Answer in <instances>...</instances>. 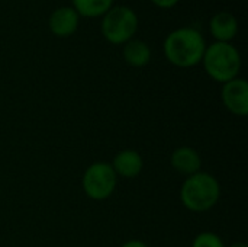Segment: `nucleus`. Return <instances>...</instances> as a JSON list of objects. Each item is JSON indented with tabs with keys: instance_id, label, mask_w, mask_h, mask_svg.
<instances>
[{
	"instance_id": "obj_1",
	"label": "nucleus",
	"mask_w": 248,
	"mask_h": 247,
	"mask_svg": "<svg viewBox=\"0 0 248 247\" xmlns=\"http://www.w3.org/2000/svg\"><path fill=\"white\" fill-rule=\"evenodd\" d=\"M205 49L206 41L203 35L190 26L171 31L163 42L166 58L180 68H190L202 63Z\"/></svg>"
},
{
	"instance_id": "obj_2",
	"label": "nucleus",
	"mask_w": 248,
	"mask_h": 247,
	"mask_svg": "<svg viewBox=\"0 0 248 247\" xmlns=\"http://www.w3.org/2000/svg\"><path fill=\"white\" fill-rule=\"evenodd\" d=\"M221 198V186L217 178L208 172L187 176L180 188V201L190 213H206Z\"/></svg>"
},
{
	"instance_id": "obj_3",
	"label": "nucleus",
	"mask_w": 248,
	"mask_h": 247,
	"mask_svg": "<svg viewBox=\"0 0 248 247\" xmlns=\"http://www.w3.org/2000/svg\"><path fill=\"white\" fill-rule=\"evenodd\" d=\"M202 63L206 74L222 84L238 77L241 70L240 51L231 42H214L206 45Z\"/></svg>"
},
{
	"instance_id": "obj_4",
	"label": "nucleus",
	"mask_w": 248,
	"mask_h": 247,
	"mask_svg": "<svg viewBox=\"0 0 248 247\" xmlns=\"http://www.w3.org/2000/svg\"><path fill=\"white\" fill-rule=\"evenodd\" d=\"M100 29L108 42L113 45L126 44L138 29V16L128 6H113L102 16Z\"/></svg>"
},
{
	"instance_id": "obj_5",
	"label": "nucleus",
	"mask_w": 248,
	"mask_h": 247,
	"mask_svg": "<svg viewBox=\"0 0 248 247\" xmlns=\"http://www.w3.org/2000/svg\"><path fill=\"white\" fill-rule=\"evenodd\" d=\"M118 176L113 172L110 163L94 162L83 173L81 188L84 194L93 201L108 199L116 189Z\"/></svg>"
},
{
	"instance_id": "obj_6",
	"label": "nucleus",
	"mask_w": 248,
	"mask_h": 247,
	"mask_svg": "<svg viewBox=\"0 0 248 247\" xmlns=\"http://www.w3.org/2000/svg\"><path fill=\"white\" fill-rule=\"evenodd\" d=\"M222 105L237 116L248 114V83L246 79L235 77L222 84L221 89Z\"/></svg>"
},
{
	"instance_id": "obj_7",
	"label": "nucleus",
	"mask_w": 248,
	"mask_h": 247,
	"mask_svg": "<svg viewBox=\"0 0 248 247\" xmlns=\"http://www.w3.org/2000/svg\"><path fill=\"white\" fill-rule=\"evenodd\" d=\"M80 16L71 6L57 7L49 16V29L55 36H71L78 28Z\"/></svg>"
},
{
	"instance_id": "obj_8",
	"label": "nucleus",
	"mask_w": 248,
	"mask_h": 247,
	"mask_svg": "<svg viewBox=\"0 0 248 247\" xmlns=\"http://www.w3.org/2000/svg\"><path fill=\"white\" fill-rule=\"evenodd\" d=\"M110 166L118 178L134 179L144 170V159L138 151L128 148L116 153Z\"/></svg>"
},
{
	"instance_id": "obj_9",
	"label": "nucleus",
	"mask_w": 248,
	"mask_h": 247,
	"mask_svg": "<svg viewBox=\"0 0 248 247\" xmlns=\"http://www.w3.org/2000/svg\"><path fill=\"white\" fill-rule=\"evenodd\" d=\"M170 162H171L173 169L185 176H192L201 172V167H202V159L199 153L189 146H182L176 148L171 154Z\"/></svg>"
},
{
	"instance_id": "obj_10",
	"label": "nucleus",
	"mask_w": 248,
	"mask_h": 247,
	"mask_svg": "<svg viewBox=\"0 0 248 247\" xmlns=\"http://www.w3.org/2000/svg\"><path fill=\"white\" fill-rule=\"evenodd\" d=\"M209 31L217 42H230L238 33V20L230 12H219L211 19Z\"/></svg>"
},
{
	"instance_id": "obj_11",
	"label": "nucleus",
	"mask_w": 248,
	"mask_h": 247,
	"mask_svg": "<svg viewBox=\"0 0 248 247\" xmlns=\"http://www.w3.org/2000/svg\"><path fill=\"white\" fill-rule=\"evenodd\" d=\"M124 60L131 66V67H145L150 60H151V49L147 42L142 39H135L132 38L126 44H124Z\"/></svg>"
},
{
	"instance_id": "obj_12",
	"label": "nucleus",
	"mask_w": 248,
	"mask_h": 247,
	"mask_svg": "<svg viewBox=\"0 0 248 247\" xmlns=\"http://www.w3.org/2000/svg\"><path fill=\"white\" fill-rule=\"evenodd\" d=\"M113 1L115 0H71V7L78 13V16L99 17L113 7Z\"/></svg>"
},
{
	"instance_id": "obj_13",
	"label": "nucleus",
	"mask_w": 248,
	"mask_h": 247,
	"mask_svg": "<svg viewBox=\"0 0 248 247\" xmlns=\"http://www.w3.org/2000/svg\"><path fill=\"white\" fill-rule=\"evenodd\" d=\"M192 247H225V245L218 234L211 231H203L193 239Z\"/></svg>"
},
{
	"instance_id": "obj_14",
	"label": "nucleus",
	"mask_w": 248,
	"mask_h": 247,
	"mask_svg": "<svg viewBox=\"0 0 248 247\" xmlns=\"http://www.w3.org/2000/svg\"><path fill=\"white\" fill-rule=\"evenodd\" d=\"M155 6L161 7V9H171L174 7L180 0H151Z\"/></svg>"
},
{
	"instance_id": "obj_15",
	"label": "nucleus",
	"mask_w": 248,
	"mask_h": 247,
	"mask_svg": "<svg viewBox=\"0 0 248 247\" xmlns=\"http://www.w3.org/2000/svg\"><path fill=\"white\" fill-rule=\"evenodd\" d=\"M121 247H148V245H147L145 242H142V240H137V239H134V240H128V242H125V243H124Z\"/></svg>"
},
{
	"instance_id": "obj_16",
	"label": "nucleus",
	"mask_w": 248,
	"mask_h": 247,
	"mask_svg": "<svg viewBox=\"0 0 248 247\" xmlns=\"http://www.w3.org/2000/svg\"><path fill=\"white\" fill-rule=\"evenodd\" d=\"M228 247H248L246 243H243V242H237V243H232V245H230Z\"/></svg>"
}]
</instances>
